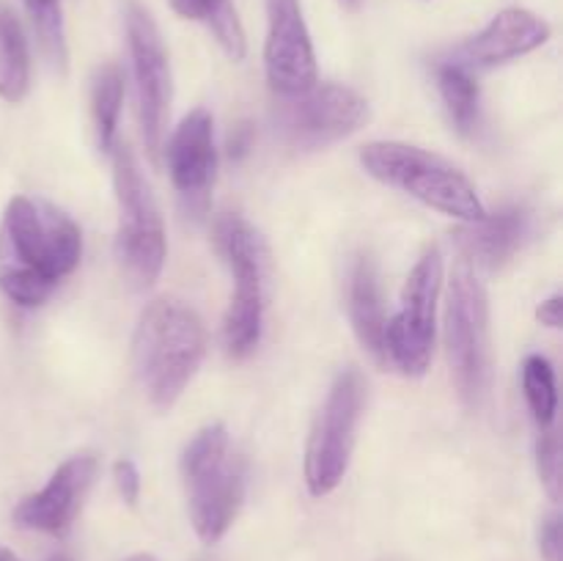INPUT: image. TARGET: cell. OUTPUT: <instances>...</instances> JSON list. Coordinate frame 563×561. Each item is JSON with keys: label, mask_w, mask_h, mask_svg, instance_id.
<instances>
[{"label": "cell", "mask_w": 563, "mask_h": 561, "mask_svg": "<svg viewBox=\"0 0 563 561\" xmlns=\"http://www.w3.org/2000/svg\"><path fill=\"white\" fill-rule=\"evenodd\" d=\"M165 165L176 193L185 198L190 212H203L209 190L218 174V148H214V121L207 108H196L185 116L165 146Z\"/></svg>", "instance_id": "13"}, {"label": "cell", "mask_w": 563, "mask_h": 561, "mask_svg": "<svg viewBox=\"0 0 563 561\" xmlns=\"http://www.w3.org/2000/svg\"><path fill=\"white\" fill-rule=\"evenodd\" d=\"M97 468L99 462L93 454L69 457L38 493L27 495L16 504V526L25 531L53 534V537L64 534L80 512L82 501L97 479Z\"/></svg>", "instance_id": "14"}, {"label": "cell", "mask_w": 563, "mask_h": 561, "mask_svg": "<svg viewBox=\"0 0 563 561\" xmlns=\"http://www.w3.org/2000/svg\"><path fill=\"white\" fill-rule=\"evenodd\" d=\"M550 38V25L528 9H504L489 20L482 33L462 42L445 61L462 69H493L520 55L533 53Z\"/></svg>", "instance_id": "15"}, {"label": "cell", "mask_w": 563, "mask_h": 561, "mask_svg": "<svg viewBox=\"0 0 563 561\" xmlns=\"http://www.w3.org/2000/svg\"><path fill=\"white\" fill-rule=\"evenodd\" d=\"M124 561H157V559H154L152 553H135V556H130V559H124Z\"/></svg>", "instance_id": "29"}, {"label": "cell", "mask_w": 563, "mask_h": 561, "mask_svg": "<svg viewBox=\"0 0 563 561\" xmlns=\"http://www.w3.org/2000/svg\"><path fill=\"white\" fill-rule=\"evenodd\" d=\"M537 462H539V476H542L544 490L550 498H561V438L553 427L542 429V438L537 443Z\"/></svg>", "instance_id": "24"}, {"label": "cell", "mask_w": 563, "mask_h": 561, "mask_svg": "<svg viewBox=\"0 0 563 561\" xmlns=\"http://www.w3.org/2000/svg\"><path fill=\"white\" fill-rule=\"evenodd\" d=\"M445 355L467 407H478L489 388V300L473 262L462 258L451 275L445 302Z\"/></svg>", "instance_id": "6"}, {"label": "cell", "mask_w": 563, "mask_h": 561, "mask_svg": "<svg viewBox=\"0 0 563 561\" xmlns=\"http://www.w3.org/2000/svg\"><path fill=\"white\" fill-rule=\"evenodd\" d=\"M438 88L456 130L465 135L473 132L478 121V82L473 80V72L462 69L460 64H451V61H440Z\"/></svg>", "instance_id": "21"}, {"label": "cell", "mask_w": 563, "mask_h": 561, "mask_svg": "<svg viewBox=\"0 0 563 561\" xmlns=\"http://www.w3.org/2000/svg\"><path fill=\"white\" fill-rule=\"evenodd\" d=\"M522 391H526L528 407H531L539 427H553L555 410H559V388H555V372L548 358H526V363H522Z\"/></svg>", "instance_id": "23"}, {"label": "cell", "mask_w": 563, "mask_h": 561, "mask_svg": "<svg viewBox=\"0 0 563 561\" xmlns=\"http://www.w3.org/2000/svg\"><path fill=\"white\" fill-rule=\"evenodd\" d=\"M218 245L234 278L223 339L231 358H247L262 341L264 328V242L240 215H225L218 223Z\"/></svg>", "instance_id": "9"}, {"label": "cell", "mask_w": 563, "mask_h": 561, "mask_svg": "<svg viewBox=\"0 0 563 561\" xmlns=\"http://www.w3.org/2000/svg\"><path fill=\"white\" fill-rule=\"evenodd\" d=\"M31 88V55L25 33L9 6L0 3V97L22 102Z\"/></svg>", "instance_id": "18"}, {"label": "cell", "mask_w": 563, "mask_h": 561, "mask_svg": "<svg viewBox=\"0 0 563 561\" xmlns=\"http://www.w3.org/2000/svg\"><path fill=\"white\" fill-rule=\"evenodd\" d=\"M443 289V253L438 245L427 248L401 289L399 311L385 324L383 363L405 377H423L432 366L438 300Z\"/></svg>", "instance_id": "7"}, {"label": "cell", "mask_w": 563, "mask_h": 561, "mask_svg": "<svg viewBox=\"0 0 563 561\" xmlns=\"http://www.w3.org/2000/svg\"><path fill=\"white\" fill-rule=\"evenodd\" d=\"M207 355L201 317L174 297L148 302L132 336V363L141 388L159 410L174 407Z\"/></svg>", "instance_id": "2"}, {"label": "cell", "mask_w": 563, "mask_h": 561, "mask_svg": "<svg viewBox=\"0 0 563 561\" xmlns=\"http://www.w3.org/2000/svg\"><path fill=\"white\" fill-rule=\"evenodd\" d=\"M80 256L82 237L69 215L38 198H11L0 220V292L14 306H42Z\"/></svg>", "instance_id": "1"}, {"label": "cell", "mask_w": 563, "mask_h": 561, "mask_svg": "<svg viewBox=\"0 0 563 561\" xmlns=\"http://www.w3.org/2000/svg\"><path fill=\"white\" fill-rule=\"evenodd\" d=\"M31 25L36 31L42 53L47 55L49 64L58 72L66 69L69 61V47H66V25H64V11H60V0H22Z\"/></svg>", "instance_id": "22"}, {"label": "cell", "mask_w": 563, "mask_h": 561, "mask_svg": "<svg viewBox=\"0 0 563 561\" xmlns=\"http://www.w3.org/2000/svg\"><path fill=\"white\" fill-rule=\"evenodd\" d=\"M539 553L544 561H563V544H561V517L550 515L542 522L539 531Z\"/></svg>", "instance_id": "26"}, {"label": "cell", "mask_w": 563, "mask_h": 561, "mask_svg": "<svg viewBox=\"0 0 563 561\" xmlns=\"http://www.w3.org/2000/svg\"><path fill=\"white\" fill-rule=\"evenodd\" d=\"M174 11L185 20H198L209 25L220 47L225 50L231 61H242L247 53L245 31L236 16L231 0H170Z\"/></svg>", "instance_id": "19"}, {"label": "cell", "mask_w": 563, "mask_h": 561, "mask_svg": "<svg viewBox=\"0 0 563 561\" xmlns=\"http://www.w3.org/2000/svg\"><path fill=\"white\" fill-rule=\"evenodd\" d=\"M361 165L372 179L462 223H476L487 215L473 182L456 165L427 148L399 141H374L361 148Z\"/></svg>", "instance_id": "4"}, {"label": "cell", "mask_w": 563, "mask_h": 561, "mask_svg": "<svg viewBox=\"0 0 563 561\" xmlns=\"http://www.w3.org/2000/svg\"><path fill=\"white\" fill-rule=\"evenodd\" d=\"M341 3H346V6H355L357 0H341Z\"/></svg>", "instance_id": "30"}, {"label": "cell", "mask_w": 563, "mask_h": 561, "mask_svg": "<svg viewBox=\"0 0 563 561\" xmlns=\"http://www.w3.org/2000/svg\"><path fill=\"white\" fill-rule=\"evenodd\" d=\"M53 561H66V559H53Z\"/></svg>", "instance_id": "31"}, {"label": "cell", "mask_w": 563, "mask_h": 561, "mask_svg": "<svg viewBox=\"0 0 563 561\" xmlns=\"http://www.w3.org/2000/svg\"><path fill=\"white\" fill-rule=\"evenodd\" d=\"M366 407V377L350 366L335 377L306 446V484L313 498H324L344 482L355 451L357 427Z\"/></svg>", "instance_id": "8"}, {"label": "cell", "mask_w": 563, "mask_h": 561, "mask_svg": "<svg viewBox=\"0 0 563 561\" xmlns=\"http://www.w3.org/2000/svg\"><path fill=\"white\" fill-rule=\"evenodd\" d=\"M264 69L278 97L308 91L317 80V55L302 16L300 0H267Z\"/></svg>", "instance_id": "12"}, {"label": "cell", "mask_w": 563, "mask_h": 561, "mask_svg": "<svg viewBox=\"0 0 563 561\" xmlns=\"http://www.w3.org/2000/svg\"><path fill=\"white\" fill-rule=\"evenodd\" d=\"M126 42H130L132 75H135L141 135L146 152L157 160L170 116V64L157 22L135 0L126 6Z\"/></svg>", "instance_id": "11"}, {"label": "cell", "mask_w": 563, "mask_h": 561, "mask_svg": "<svg viewBox=\"0 0 563 561\" xmlns=\"http://www.w3.org/2000/svg\"><path fill=\"white\" fill-rule=\"evenodd\" d=\"M0 561H20V559H16L9 548H3V544H0Z\"/></svg>", "instance_id": "28"}, {"label": "cell", "mask_w": 563, "mask_h": 561, "mask_svg": "<svg viewBox=\"0 0 563 561\" xmlns=\"http://www.w3.org/2000/svg\"><path fill=\"white\" fill-rule=\"evenodd\" d=\"M346 308H350V322L355 330L357 341L372 352L377 361H383L385 346V317L383 295H379V275L377 262L368 253H361L352 264L350 286H346Z\"/></svg>", "instance_id": "17"}, {"label": "cell", "mask_w": 563, "mask_h": 561, "mask_svg": "<svg viewBox=\"0 0 563 561\" xmlns=\"http://www.w3.org/2000/svg\"><path fill=\"white\" fill-rule=\"evenodd\" d=\"M187 506L198 539L214 544L225 537L245 504L247 465L231 449L229 429L209 424L187 443L181 454Z\"/></svg>", "instance_id": "3"}, {"label": "cell", "mask_w": 563, "mask_h": 561, "mask_svg": "<svg viewBox=\"0 0 563 561\" xmlns=\"http://www.w3.org/2000/svg\"><path fill=\"white\" fill-rule=\"evenodd\" d=\"M113 187L119 226H115V258L135 289H148L159 278L168 256L165 226L152 187L143 179L135 154L124 143H113Z\"/></svg>", "instance_id": "5"}, {"label": "cell", "mask_w": 563, "mask_h": 561, "mask_svg": "<svg viewBox=\"0 0 563 561\" xmlns=\"http://www.w3.org/2000/svg\"><path fill=\"white\" fill-rule=\"evenodd\" d=\"M368 121L366 97L341 82H313L295 97H278L273 127L280 141L300 152L339 143Z\"/></svg>", "instance_id": "10"}, {"label": "cell", "mask_w": 563, "mask_h": 561, "mask_svg": "<svg viewBox=\"0 0 563 561\" xmlns=\"http://www.w3.org/2000/svg\"><path fill=\"white\" fill-rule=\"evenodd\" d=\"M113 479H115V487H119L121 498H124L126 504H137V498H141V473H137L135 462L132 460L115 462Z\"/></svg>", "instance_id": "25"}, {"label": "cell", "mask_w": 563, "mask_h": 561, "mask_svg": "<svg viewBox=\"0 0 563 561\" xmlns=\"http://www.w3.org/2000/svg\"><path fill=\"white\" fill-rule=\"evenodd\" d=\"M121 105H124V75L115 64L102 66L93 75L91 86V116L97 143L102 152H110L115 143V127H119Z\"/></svg>", "instance_id": "20"}, {"label": "cell", "mask_w": 563, "mask_h": 561, "mask_svg": "<svg viewBox=\"0 0 563 561\" xmlns=\"http://www.w3.org/2000/svg\"><path fill=\"white\" fill-rule=\"evenodd\" d=\"M561 314H563V297L561 295H553L550 300H544L542 306L537 308L539 322L548 324V328H553V330L561 328Z\"/></svg>", "instance_id": "27"}, {"label": "cell", "mask_w": 563, "mask_h": 561, "mask_svg": "<svg viewBox=\"0 0 563 561\" xmlns=\"http://www.w3.org/2000/svg\"><path fill=\"white\" fill-rule=\"evenodd\" d=\"M531 234V215L526 209H500L484 215L476 223H465L460 231V245L467 262L495 270L509 262Z\"/></svg>", "instance_id": "16"}]
</instances>
